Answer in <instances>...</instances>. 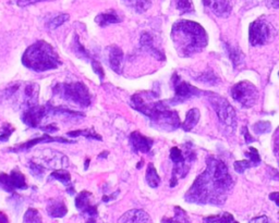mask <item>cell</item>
I'll return each mask as SVG.
<instances>
[{"label": "cell", "mask_w": 279, "mask_h": 223, "mask_svg": "<svg viewBox=\"0 0 279 223\" xmlns=\"http://www.w3.org/2000/svg\"><path fill=\"white\" fill-rule=\"evenodd\" d=\"M13 131H14V127L9 126V124H6V126H4V132L1 134V135H0V141H2V142L8 141V138L13 133Z\"/></svg>", "instance_id": "cell-39"}, {"label": "cell", "mask_w": 279, "mask_h": 223, "mask_svg": "<svg viewBox=\"0 0 279 223\" xmlns=\"http://www.w3.org/2000/svg\"><path fill=\"white\" fill-rule=\"evenodd\" d=\"M51 178H54L56 180H58L60 181L61 183L65 184V186H67V188H71L72 184H71V175L70 173L68 172V171L65 170V169H58V170H56L54 171L53 173H51Z\"/></svg>", "instance_id": "cell-27"}, {"label": "cell", "mask_w": 279, "mask_h": 223, "mask_svg": "<svg viewBox=\"0 0 279 223\" xmlns=\"http://www.w3.org/2000/svg\"><path fill=\"white\" fill-rule=\"evenodd\" d=\"M0 186L9 193H13L15 190L28 189L25 176L18 169L12 170L10 175L4 173L0 174Z\"/></svg>", "instance_id": "cell-10"}, {"label": "cell", "mask_w": 279, "mask_h": 223, "mask_svg": "<svg viewBox=\"0 0 279 223\" xmlns=\"http://www.w3.org/2000/svg\"><path fill=\"white\" fill-rule=\"evenodd\" d=\"M205 223H239L235 220L234 216L229 212H223L221 215L210 216L204 219Z\"/></svg>", "instance_id": "cell-25"}, {"label": "cell", "mask_w": 279, "mask_h": 223, "mask_svg": "<svg viewBox=\"0 0 279 223\" xmlns=\"http://www.w3.org/2000/svg\"><path fill=\"white\" fill-rule=\"evenodd\" d=\"M196 80L205 85H216L218 83V77L216 76V74L211 70L204 71L199 77H196Z\"/></svg>", "instance_id": "cell-29"}, {"label": "cell", "mask_w": 279, "mask_h": 223, "mask_svg": "<svg viewBox=\"0 0 279 223\" xmlns=\"http://www.w3.org/2000/svg\"><path fill=\"white\" fill-rule=\"evenodd\" d=\"M140 44H141V47L144 50L154 56L156 59L165 60V56L163 55L162 51H159L157 48H155V46L153 44V37L149 33L147 32L142 33L141 38H140Z\"/></svg>", "instance_id": "cell-18"}, {"label": "cell", "mask_w": 279, "mask_h": 223, "mask_svg": "<svg viewBox=\"0 0 279 223\" xmlns=\"http://www.w3.org/2000/svg\"><path fill=\"white\" fill-rule=\"evenodd\" d=\"M69 136H84L86 138L90 139H97V141H102V136L98 135V134L94 131L93 128H85V129H77V131H72L68 133Z\"/></svg>", "instance_id": "cell-28"}, {"label": "cell", "mask_w": 279, "mask_h": 223, "mask_svg": "<svg viewBox=\"0 0 279 223\" xmlns=\"http://www.w3.org/2000/svg\"><path fill=\"white\" fill-rule=\"evenodd\" d=\"M276 146H275V149H276V153L279 155V141H277L276 143Z\"/></svg>", "instance_id": "cell-46"}, {"label": "cell", "mask_w": 279, "mask_h": 223, "mask_svg": "<svg viewBox=\"0 0 279 223\" xmlns=\"http://www.w3.org/2000/svg\"><path fill=\"white\" fill-rule=\"evenodd\" d=\"M30 171L34 176H36V178H39V176H42L43 173H44V168L40 167L38 163L31 162L30 163Z\"/></svg>", "instance_id": "cell-38"}, {"label": "cell", "mask_w": 279, "mask_h": 223, "mask_svg": "<svg viewBox=\"0 0 279 223\" xmlns=\"http://www.w3.org/2000/svg\"><path fill=\"white\" fill-rule=\"evenodd\" d=\"M23 223H43L42 217H40L38 210L34 208L28 209L23 218Z\"/></svg>", "instance_id": "cell-30"}, {"label": "cell", "mask_w": 279, "mask_h": 223, "mask_svg": "<svg viewBox=\"0 0 279 223\" xmlns=\"http://www.w3.org/2000/svg\"><path fill=\"white\" fill-rule=\"evenodd\" d=\"M108 155V152H105L104 154H102V155H100V157L102 158V157H106V156Z\"/></svg>", "instance_id": "cell-49"}, {"label": "cell", "mask_w": 279, "mask_h": 223, "mask_svg": "<svg viewBox=\"0 0 279 223\" xmlns=\"http://www.w3.org/2000/svg\"><path fill=\"white\" fill-rule=\"evenodd\" d=\"M145 180H146L147 184L153 189L158 188V185L161 184V178H159L157 171L156 169H155L153 163H148L147 165Z\"/></svg>", "instance_id": "cell-24"}, {"label": "cell", "mask_w": 279, "mask_h": 223, "mask_svg": "<svg viewBox=\"0 0 279 223\" xmlns=\"http://www.w3.org/2000/svg\"><path fill=\"white\" fill-rule=\"evenodd\" d=\"M226 48H227V53H228V57L230 58L235 68H239L240 65H244V55L242 54V51L239 49L238 46L226 45Z\"/></svg>", "instance_id": "cell-22"}, {"label": "cell", "mask_w": 279, "mask_h": 223, "mask_svg": "<svg viewBox=\"0 0 279 223\" xmlns=\"http://www.w3.org/2000/svg\"><path fill=\"white\" fill-rule=\"evenodd\" d=\"M234 188V180L223 160L215 157L206 159V169L201 173L185 194V200L194 204L221 206Z\"/></svg>", "instance_id": "cell-1"}, {"label": "cell", "mask_w": 279, "mask_h": 223, "mask_svg": "<svg viewBox=\"0 0 279 223\" xmlns=\"http://www.w3.org/2000/svg\"><path fill=\"white\" fill-rule=\"evenodd\" d=\"M89 164H90V159H87L86 162H85V170L89 169Z\"/></svg>", "instance_id": "cell-47"}, {"label": "cell", "mask_w": 279, "mask_h": 223, "mask_svg": "<svg viewBox=\"0 0 279 223\" xmlns=\"http://www.w3.org/2000/svg\"><path fill=\"white\" fill-rule=\"evenodd\" d=\"M251 165H252V162L250 161V160H246V159L239 160V161H236L234 163L235 170L238 173H244L245 170H247L251 167Z\"/></svg>", "instance_id": "cell-35"}, {"label": "cell", "mask_w": 279, "mask_h": 223, "mask_svg": "<svg viewBox=\"0 0 279 223\" xmlns=\"http://www.w3.org/2000/svg\"><path fill=\"white\" fill-rule=\"evenodd\" d=\"M209 101L218 117L220 123L227 128L235 129L237 127V115L230 102L226 98L216 94H210Z\"/></svg>", "instance_id": "cell-6"}, {"label": "cell", "mask_w": 279, "mask_h": 223, "mask_svg": "<svg viewBox=\"0 0 279 223\" xmlns=\"http://www.w3.org/2000/svg\"><path fill=\"white\" fill-rule=\"evenodd\" d=\"M118 223H153L151 217L144 210L132 209L123 214Z\"/></svg>", "instance_id": "cell-15"}, {"label": "cell", "mask_w": 279, "mask_h": 223, "mask_svg": "<svg viewBox=\"0 0 279 223\" xmlns=\"http://www.w3.org/2000/svg\"><path fill=\"white\" fill-rule=\"evenodd\" d=\"M172 39L181 57H192L201 53L209 43L208 34L202 25L188 20L178 21L173 25Z\"/></svg>", "instance_id": "cell-3"}, {"label": "cell", "mask_w": 279, "mask_h": 223, "mask_svg": "<svg viewBox=\"0 0 279 223\" xmlns=\"http://www.w3.org/2000/svg\"><path fill=\"white\" fill-rule=\"evenodd\" d=\"M162 223H190L188 216L185 214L184 210H182L180 207H175L174 208V218H164Z\"/></svg>", "instance_id": "cell-26"}, {"label": "cell", "mask_w": 279, "mask_h": 223, "mask_svg": "<svg viewBox=\"0 0 279 223\" xmlns=\"http://www.w3.org/2000/svg\"><path fill=\"white\" fill-rule=\"evenodd\" d=\"M22 64L33 71L45 72L57 69L61 61L53 46L47 41L39 40L25 50L22 56Z\"/></svg>", "instance_id": "cell-4"}, {"label": "cell", "mask_w": 279, "mask_h": 223, "mask_svg": "<svg viewBox=\"0 0 279 223\" xmlns=\"http://www.w3.org/2000/svg\"><path fill=\"white\" fill-rule=\"evenodd\" d=\"M92 69L98 75V77H100L101 80L104 79L105 72H104V69H103V66H102L100 62L94 60V59H92Z\"/></svg>", "instance_id": "cell-37"}, {"label": "cell", "mask_w": 279, "mask_h": 223, "mask_svg": "<svg viewBox=\"0 0 279 223\" xmlns=\"http://www.w3.org/2000/svg\"><path fill=\"white\" fill-rule=\"evenodd\" d=\"M201 117V112L198 108H192L187 112V117H185V120L182 123V128L185 132H190L191 129L194 128V127L198 124Z\"/></svg>", "instance_id": "cell-21"}, {"label": "cell", "mask_w": 279, "mask_h": 223, "mask_svg": "<svg viewBox=\"0 0 279 223\" xmlns=\"http://www.w3.org/2000/svg\"><path fill=\"white\" fill-rule=\"evenodd\" d=\"M250 223H273L266 216H262V217H256L253 218V219L250 220Z\"/></svg>", "instance_id": "cell-41"}, {"label": "cell", "mask_w": 279, "mask_h": 223, "mask_svg": "<svg viewBox=\"0 0 279 223\" xmlns=\"http://www.w3.org/2000/svg\"><path fill=\"white\" fill-rule=\"evenodd\" d=\"M43 129V131H45L46 133H54L56 131H58V127H57L55 124H48V126H46V127H40Z\"/></svg>", "instance_id": "cell-43"}, {"label": "cell", "mask_w": 279, "mask_h": 223, "mask_svg": "<svg viewBox=\"0 0 279 223\" xmlns=\"http://www.w3.org/2000/svg\"><path fill=\"white\" fill-rule=\"evenodd\" d=\"M273 37V29L265 20L258 19L250 24L249 41L251 46H263Z\"/></svg>", "instance_id": "cell-8"}, {"label": "cell", "mask_w": 279, "mask_h": 223, "mask_svg": "<svg viewBox=\"0 0 279 223\" xmlns=\"http://www.w3.org/2000/svg\"><path fill=\"white\" fill-rule=\"evenodd\" d=\"M69 14H67V13H61L59 15H57L56 18H54L53 20H50V22L48 23V28L50 30H56V29H58L60 28L61 25H63L64 23H66L67 21L69 20Z\"/></svg>", "instance_id": "cell-32"}, {"label": "cell", "mask_w": 279, "mask_h": 223, "mask_svg": "<svg viewBox=\"0 0 279 223\" xmlns=\"http://www.w3.org/2000/svg\"><path fill=\"white\" fill-rule=\"evenodd\" d=\"M173 83L174 87V102H182L191 97L201 95V92L198 88L189 84L185 81H182L178 74H174Z\"/></svg>", "instance_id": "cell-9"}, {"label": "cell", "mask_w": 279, "mask_h": 223, "mask_svg": "<svg viewBox=\"0 0 279 223\" xmlns=\"http://www.w3.org/2000/svg\"><path fill=\"white\" fill-rule=\"evenodd\" d=\"M123 3L131 8L133 11L138 13H143L151 7V0H122Z\"/></svg>", "instance_id": "cell-23"}, {"label": "cell", "mask_w": 279, "mask_h": 223, "mask_svg": "<svg viewBox=\"0 0 279 223\" xmlns=\"http://www.w3.org/2000/svg\"><path fill=\"white\" fill-rule=\"evenodd\" d=\"M175 8L180 13H189L193 11V3L191 0H175Z\"/></svg>", "instance_id": "cell-33"}, {"label": "cell", "mask_w": 279, "mask_h": 223, "mask_svg": "<svg viewBox=\"0 0 279 223\" xmlns=\"http://www.w3.org/2000/svg\"><path fill=\"white\" fill-rule=\"evenodd\" d=\"M278 75H279V72H278Z\"/></svg>", "instance_id": "cell-50"}, {"label": "cell", "mask_w": 279, "mask_h": 223, "mask_svg": "<svg viewBox=\"0 0 279 223\" xmlns=\"http://www.w3.org/2000/svg\"><path fill=\"white\" fill-rule=\"evenodd\" d=\"M271 129H272L271 122H268V121L256 122L254 126H253V131H254L256 134L270 133Z\"/></svg>", "instance_id": "cell-34"}, {"label": "cell", "mask_w": 279, "mask_h": 223, "mask_svg": "<svg viewBox=\"0 0 279 223\" xmlns=\"http://www.w3.org/2000/svg\"><path fill=\"white\" fill-rule=\"evenodd\" d=\"M203 3L206 8H209L219 18L229 17L231 12V6L228 0H203Z\"/></svg>", "instance_id": "cell-13"}, {"label": "cell", "mask_w": 279, "mask_h": 223, "mask_svg": "<svg viewBox=\"0 0 279 223\" xmlns=\"http://www.w3.org/2000/svg\"><path fill=\"white\" fill-rule=\"evenodd\" d=\"M108 61H109L110 68L116 72V73H121L123 66V58L125 54L120 47L116 45H112L108 47Z\"/></svg>", "instance_id": "cell-16"}, {"label": "cell", "mask_w": 279, "mask_h": 223, "mask_svg": "<svg viewBox=\"0 0 279 223\" xmlns=\"http://www.w3.org/2000/svg\"><path fill=\"white\" fill-rule=\"evenodd\" d=\"M86 223H96V221H95L94 218H91V219H90L89 221H87Z\"/></svg>", "instance_id": "cell-48"}, {"label": "cell", "mask_w": 279, "mask_h": 223, "mask_svg": "<svg viewBox=\"0 0 279 223\" xmlns=\"http://www.w3.org/2000/svg\"><path fill=\"white\" fill-rule=\"evenodd\" d=\"M73 41H74L73 51L76 54V56H79V57H81V58H83V59L90 58L89 51H87V50L84 48V46L80 43L79 36L75 35V37H74V40H73Z\"/></svg>", "instance_id": "cell-31"}, {"label": "cell", "mask_w": 279, "mask_h": 223, "mask_svg": "<svg viewBox=\"0 0 279 223\" xmlns=\"http://www.w3.org/2000/svg\"><path fill=\"white\" fill-rule=\"evenodd\" d=\"M92 193L87 191H83L76 196L75 198V207L80 211L87 214L91 218L97 216V206L91 204Z\"/></svg>", "instance_id": "cell-12"}, {"label": "cell", "mask_w": 279, "mask_h": 223, "mask_svg": "<svg viewBox=\"0 0 279 223\" xmlns=\"http://www.w3.org/2000/svg\"><path fill=\"white\" fill-rule=\"evenodd\" d=\"M0 223H9L7 215L2 211H0Z\"/></svg>", "instance_id": "cell-45"}, {"label": "cell", "mask_w": 279, "mask_h": 223, "mask_svg": "<svg viewBox=\"0 0 279 223\" xmlns=\"http://www.w3.org/2000/svg\"><path fill=\"white\" fill-rule=\"evenodd\" d=\"M50 142H59V143H72L70 141H67V139L63 138V137H53L50 136L48 133H45L43 136H40L38 138H34V139H31V141L27 142L25 144H21L19 145L18 147L14 148V152H20V150H24V149H30L32 148L33 146L40 143H50Z\"/></svg>", "instance_id": "cell-17"}, {"label": "cell", "mask_w": 279, "mask_h": 223, "mask_svg": "<svg viewBox=\"0 0 279 223\" xmlns=\"http://www.w3.org/2000/svg\"><path fill=\"white\" fill-rule=\"evenodd\" d=\"M270 199L273 200L277 206H279V191H274V193H271Z\"/></svg>", "instance_id": "cell-44"}, {"label": "cell", "mask_w": 279, "mask_h": 223, "mask_svg": "<svg viewBox=\"0 0 279 223\" xmlns=\"http://www.w3.org/2000/svg\"><path fill=\"white\" fill-rule=\"evenodd\" d=\"M42 1H46V0H18V4L20 7H27L30 6V4H34Z\"/></svg>", "instance_id": "cell-40"}, {"label": "cell", "mask_w": 279, "mask_h": 223, "mask_svg": "<svg viewBox=\"0 0 279 223\" xmlns=\"http://www.w3.org/2000/svg\"><path fill=\"white\" fill-rule=\"evenodd\" d=\"M131 106L151 119L158 128L172 132L180 127L178 112L172 110L166 101L155 98L153 92H139L131 98Z\"/></svg>", "instance_id": "cell-2"}, {"label": "cell", "mask_w": 279, "mask_h": 223, "mask_svg": "<svg viewBox=\"0 0 279 223\" xmlns=\"http://www.w3.org/2000/svg\"><path fill=\"white\" fill-rule=\"evenodd\" d=\"M55 94L80 107L90 106L92 96L87 86L82 82L59 83L54 88Z\"/></svg>", "instance_id": "cell-5"}, {"label": "cell", "mask_w": 279, "mask_h": 223, "mask_svg": "<svg viewBox=\"0 0 279 223\" xmlns=\"http://www.w3.org/2000/svg\"><path fill=\"white\" fill-rule=\"evenodd\" d=\"M242 132H244V141L246 144H249L251 142H254V138H253V136H251V134L249 133V131H247V127H244L242 128Z\"/></svg>", "instance_id": "cell-42"}, {"label": "cell", "mask_w": 279, "mask_h": 223, "mask_svg": "<svg viewBox=\"0 0 279 223\" xmlns=\"http://www.w3.org/2000/svg\"><path fill=\"white\" fill-rule=\"evenodd\" d=\"M244 156H246V157L250 159V161L252 162L253 165H257L258 163L261 162V157H260V155H258L257 149H255V148L250 147L249 152L245 153Z\"/></svg>", "instance_id": "cell-36"}, {"label": "cell", "mask_w": 279, "mask_h": 223, "mask_svg": "<svg viewBox=\"0 0 279 223\" xmlns=\"http://www.w3.org/2000/svg\"><path fill=\"white\" fill-rule=\"evenodd\" d=\"M95 22L100 25V27L105 28L107 27V25L121 22V19L119 18V15L117 14L116 11H113V10H109L108 12L98 14L95 18Z\"/></svg>", "instance_id": "cell-20"}, {"label": "cell", "mask_w": 279, "mask_h": 223, "mask_svg": "<svg viewBox=\"0 0 279 223\" xmlns=\"http://www.w3.org/2000/svg\"><path fill=\"white\" fill-rule=\"evenodd\" d=\"M129 139H130V144L134 152H141L146 154L152 149L154 144L152 138L142 135L140 132H132Z\"/></svg>", "instance_id": "cell-14"}, {"label": "cell", "mask_w": 279, "mask_h": 223, "mask_svg": "<svg viewBox=\"0 0 279 223\" xmlns=\"http://www.w3.org/2000/svg\"><path fill=\"white\" fill-rule=\"evenodd\" d=\"M231 96L242 107L251 108L258 100V91L249 81H241L231 88Z\"/></svg>", "instance_id": "cell-7"}, {"label": "cell", "mask_w": 279, "mask_h": 223, "mask_svg": "<svg viewBox=\"0 0 279 223\" xmlns=\"http://www.w3.org/2000/svg\"><path fill=\"white\" fill-rule=\"evenodd\" d=\"M68 209L67 206L64 203V200L61 199H50L47 205V214L51 218H63L67 215Z\"/></svg>", "instance_id": "cell-19"}, {"label": "cell", "mask_w": 279, "mask_h": 223, "mask_svg": "<svg viewBox=\"0 0 279 223\" xmlns=\"http://www.w3.org/2000/svg\"><path fill=\"white\" fill-rule=\"evenodd\" d=\"M48 115V103L46 106H38L37 103H32V105H27L23 115L22 121L31 127H39L42 119Z\"/></svg>", "instance_id": "cell-11"}]
</instances>
